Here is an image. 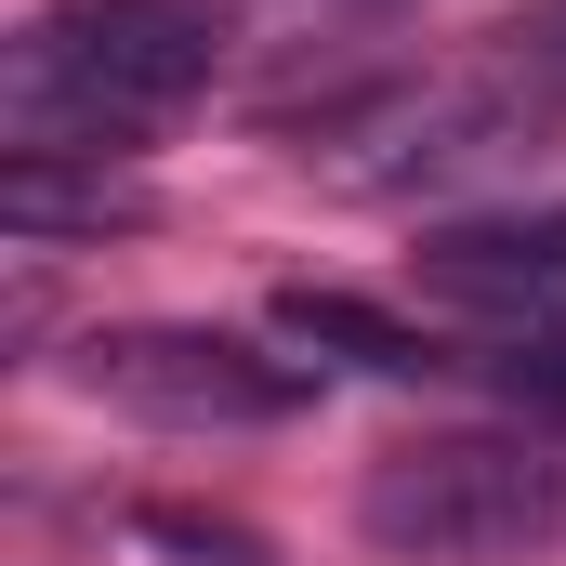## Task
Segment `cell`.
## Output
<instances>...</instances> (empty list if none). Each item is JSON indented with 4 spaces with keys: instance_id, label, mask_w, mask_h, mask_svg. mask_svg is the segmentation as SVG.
Returning <instances> with one entry per match:
<instances>
[{
    "instance_id": "cell-1",
    "label": "cell",
    "mask_w": 566,
    "mask_h": 566,
    "mask_svg": "<svg viewBox=\"0 0 566 566\" xmlns=\"http://www.w3.org/2000/svg\"><path fill=\"white\" fill-rule=\"evenodd\" d=\"M211 66H224L211 0H53L0 53V133L13 158H106L119 133L185 119Z\"/></svg>"
},
{
    "instance_id": "cell-2",
    "label": "cell",
    "mask_w": 566,
    "mask_h": 566,
    "mask_svg": "<svg viewBox=\"0 0 566 566\" xmlns=\"http://www.w3.org/2000/svg\"><path fill=\"white\" fill-rule=\"evenodd\" d=\"M356 541L396 554V566H514V554H554L566 541V448L554 434H501V422L409 434V448L369 461Z\"/></svg>"
},
{
    "instance_id": "cell-3",
    "label": "cell",
    "mask_w": 566,
    "mask_h": 566,
    "mask_svg": "<svg viewBox=\"0 0 566 566\" xmlns=\"http://www.w3.org/2000/svg\"><path fill=\"white\" fill-rule=\"evenodd\" d=\"M66 382L93 409H133V422H171V434H251V422H290L316 396L303 356H264L251 329H198V316H133V329H80Z\"/></svg>"
},
{
    "instance_id": "cell-4",
    "label": "cell",
    "mask_w": 566,
    "mask_h": 566,
    "mask_svg": "<svg viewBox=\"0 0 566 566\" xmlns=\"http://www.w3.org/2000/svg\"><path fill=\"white\" fill-rule=\"evenodd\" d=\"M422 290L488 303V316H554L566 329V198L554 211H501V224H434L422 238Z\"/></svg>"
},
{
    "instance_id": "cell-5",
    "label": "cell",
    "mask_w": 566,
    "mask_h": 566,
    "mask_svg": "<svg viewBox=\"0 0 566 566\" xmlns=\"http://www.w3.org/2000/svg\"><path fill=\"white\" fill-rule=\"evenodd\" d=\"M0 224L40 251V238H106V224H145V185H119L106 158L66 171V158H13L0 171Z\"/></svg>"
},
{
    "instance_id": "cell-6",
    "label": "cell",
    "mask_w": 566,
    "mask_h": 566,
    "mask_svg": "<svg viewBox=\"0 0 566 566\" xmlns=\"http://www.w3.org/2000/svg\"><path fill=\"white\" fill-rule=\"evenodd\" d=\"M277 329H290V343H329V356H356V369H382V382H422V369H434V343H422V329L369 316L356 290H290V303H277Z\"/></svg>"
},
{
    "instance_id": "cell-7",
    "label": "cell",
    "mask_w": 566,
    "mask_h": 566,
    "mask_svg": "<svg viewBox=\"0 0 566 566\" xmlns=\"http://www.w3.org/2000/svg\"><path fill=\"white\" fill-rule=\"evenodd\" d=\"M145 541L185 566H264V541L238 527V514H185V501H145Z\"/></svg>"
},
{
    "instance_id": "cell-8",
    "label": "cell",
    "mask_w": 566,
    "mask_h": 566,
    "mask_svg": "<svg viewBox=\"0 0 566 566\" xmlns=\"http://www.w3.org/2000/svg\"><path fill=\"white\" fill-rule=\"evenodd\" d=\"M501 53H514L527 93H554V106H566V0H527V13L501 27Z\"/></svg>"
}]
</instances>
